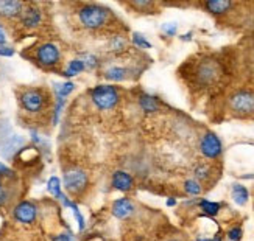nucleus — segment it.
<instances>
[{
	"label": "nucleus",
	"mask_w": 254,
	"mask_h": 241,
	"mask_svg": "<svg viewBox=\"0 0 254 241\" xmlns=\"http://www.w3.org/2000/svg\"><path fill=\"white\" fill-rule=\"evenodd\" d=\"M19 103L27 114L38 115L47 109L50 103V96L44 89H27L20 94Z\"/></svg>",
	"instance_id": "obj_1"
},
{
	"label": "nucleus",
	"mask_w": 254,
	"mask_h": 241,
	"mask_svg": "<svg viewBox=\"0 0 254 241\" xmlns=\"http://www.w3.org/2000/svg\"><path fill=\"white\" fill-rule=\"evenodd\" d=\"M132 41H134L136 46H139L142 48H150L151 47V44L145 38H143L142 35H139V33H134V35H132Z\"/></svg>",
	"instance_id": "obj_24"
},
{
	"label": "nucleus",
	"mask_w": 254,
	"mask_h": 241,
	"mask_svg": "<svg viewBox=\"0 0 254 241\" xmlns=\"http://www.w3.org/2000/svg\"><path fill=\"white\" fill-rule=\"evenodd\" d=\"M139 104H140V107H142L145 112H156L158 109H159L156 98H153V96H150V95H143V96H140Z\"/></svg>",
	"instance_id": "obj_17"
},
{
	"label": "nucleus",
	"mask_w": 254,
	"mask_h": 241,
	"mask_svg": "<svg viewBox=\"0 0 254 241\" xmlns=\"http://www.w3.org/2000/svg\"><path fill=\"white\" fill-rule=\"evenodd\" d=\"M14 50L8 46H0V56H13Z\"/></svg>",
	"instance_id": "obj_28"
},
{
	"label": "nucleus",
	"mask_w": 254,
	"mask_h": 241,
	"mask_svg": "<svg viewBox=\"0 0 254 241\" xmlns=\"http://www.w3.org/2000/svg\"><path fill=\"white\" fill-rule=\"evenodd\" d=\"M80 22L87 30H100L108 24L109 11L100 5H84L78 13Z\"/></svg>",
	"instance_id": "obj_2"
},
{
	"label": "nucleus",
	"mask_w": 254,
	"mask_h": 241,
	"mask_svg": "<svg viewBox=\"0 0 254 241\" xmlns=\"http://www.w3.org/2000/svg\"><path fill=\"white\" fill-rule=\"evenodd\" d=\"M24 8V3L17 2V0H0V16L5 19L20 17Z\"/></svg>",
	"instance_id": "obj_10"
},
{
	"label": "nucleus",
	"mask_w": 254,
	"mask_h": 241,
	"mask_svg": "<svg viewBox=\"0 0 254 241\" xmlns=\"http://www.w3.org/2000/svg\"><path fill=\"white\" fill-rule=\"evenodd\" d=\"M231 109L240 115H248L254 112V94L250 91H239L231 96Z\"/></svg>",
	"instance_id": "obj_6"
},
{
	"label": "nucleus",
	"mask_w": 254,
	"mask_h": 241,
	"mask_svg": "<svg viewBox=\"0 0 254 241\" xmlns=\"http://www.w3.org/2000/svg\"><path fill=\"white\" fill-rule=\"evenodd\" d=\"M36 61L39 65L46 69H53L55 65H58L61 61V50L58 48L57 44L52 42H44L36 48Z\"/></svg>",
	"instance_id": "obj_5"
},
{
	"label": "nucleus",
	"mask_w": 254,
	"mask_h": 241,
	"mask_svg": "<svg viewBox=\"0 0 254 241\" xmlns=\"http://www.w3.org/2000/svg\"><path fill=\"white\" fill-rule=\"evenodd\" d=\"M200 207H201V210L206 215H209V216H215L220 212V204L218 202H211V201H207V199H201L200 201Z\"/></svg>",
	"instance_id": "obj_20"
},
{
	"label": "nucleus",
	"mask_w": 254,
	"mask_h": 241,
	"mask_svg": "<svg viewBox=\"0 0 254 241\" xmlns=\"http://www.w3.org/2000/svg\"><path fill=\"white\" fill-rule=\"evenodd\" d=\"M175 204H176L175 198H170V199L167 201V205H169V207H172V205H175Z\"/></svg>",
	"instance_id": "obj_35"
},
{
	"label": "nucleus",
	"mask_w": 254,
	"mask_h": 241,
	"mask_svg": "<svg viewBox=\"0 0 254 241\" xmlns=\"http://www.w3.org/2000/svg\"><path fill=\"white\" fill-rule=\"evenodd\" d=\"M20 22L25 28H36L42 22V11L33 5H28L24 8L20 14Z\"/></svg>",
	"instance_id": "obj_9"
},
{
	"label": "nucleus",
	"mask_w": 254,
	"mask_h": 241,
	"mask_svg": "<svg viewBox=\"0 0 254 241\" xmlns=\"http://www.w3.org/2000/svg\"><path fill=\"white\" fill-rule=\"evenodd\" d=\"M47 190H49V193L52 194V196H55V198H61L63 196V192H61V181H60V178H57V176H52L50 179H49V182H47Z\"/></svg>",
	"instance_id": "obj_19"
},
{
	"label": "nucleus",
	"mask_w": 254,
	"mask_h": 241,
	"mask_svg": "<svg viewBox=\"0 0 254 241\" xmlns=\"http://www.w3.org/2000/svg\"><path fill=\"white\" fill-rule=\"evenodd\" d=\"M24 144H25L24 137L11 136L8 140H5V144L2 145V148H0V154H2L5 159H11L14 154H17V152L20 151V148L24 146Z\"/></svg>",
	"instance_id": "obj_12"
},
{
	"label": "nucleus",
	"mask_w": 254,
	"mask_h": 241,
	"mask_svg": "<svg viewBox=\"0 0 254 241\" xmlns=\"http://www.w3.org/2000/svg\"><path fill=\"white\" fill-rule=\"evenodd\" d=\"M233 6V3L228 2V0H211V2H206V8L214 14H223Z\"/></svg>",
	"instance_id": "obj_14"
},
{
	"label": "nucleus",
	"mask_w": 254,
	"mask_h": 241,
	"mask_svg": "<svg viewBox=\"0 0 254 241\" xmlns=\"http://www.w3.org/2000/svg\"><path fill=\"white\" fill-rule=\"evenodd\" d=\"M0 190H3V184H2V178H0Z\"/></svg>",
	"instance_id": "obj_36"
},
{
	"label": "nucleus",
	"mask_w": 254,
	"mask_h": 241,
	"mask_svg": "<svg viewBox=\"0 0 254 241\" xmlns=\"http://www.w3.org/2000/svg\"><path fill=\"white\" fill-rule=\"evenodd\" d=\"M11 174H13L11 170L5 165V163L0 162V176H11Z\"/></svg>",
	"instance_id": "obj_30"
},
{
	"label": "nucleus",
	"mask_w": 254,
	"mask_h": 241,
	"mask_svg": "<svg viewBox=\"0 0 254 241\" xmlns=\"http://www.w3.org/2000/svg\"><path fill=\"white\" fill-rule=\"evenodd\" d=\"M242 229L240 227H233L231 231L228 232V238L231 240V241H240L242 240Z\"/></svg>",
	"instance_id": "obj_26"
},
{
	"label": "nucleus",
	"mask_w": 254,
	"mask_h": 241,
	"mask_svg": "<svg viewBox=\"0 0 254 241\" xmlns=\"http://www.w3.org/2000/svg\"><path fill=\"white\" fill-rule=\"evenodd\" d=\"M198 73H200V75H198V80H200V81L211 83L215 78V67L212 64H204Z\"/></svg>",
	"instance_id": "obj_18"
},
{
	"label": "nucleus",
	"mask_w": 254,
	"mask_h": 241,
	"mask_svg": "<svg viewBox=\"0 0 254 241\" xmlns=\"http://www.w3.org/2000/svg\"><path fill=\"white\" fill-rule=\"evenodd\" d=\"M111 212L116 218H119V220H127V218H129L132 215V212H134V204H132L131 199H128V198H119L114 201V204L111 207Z\"/></svg>",
	"instance_id": "obj_11"
},
{
	"label": "nucleus",
	"mask_w": 254,
	"mask_h": 241,
	"mask_svg": "<svg viewBox=\"0 0 254 241\" xmlns=\"http://www.w3.org/2000/svg\"><path fill=\"white\" fill-rule=\"evenodd\" d=\"M89 185V176L80 167H72L64 171V189L70 194L78 196Z\"/></svg>",
	"instance_id": "obj_3"
},
{
	"label": "nucleus",
	"mask_w": 254,
	"mask_h": 241,
	"mask_svg": "<svg viewBox=\"0 0 254 241\" xmlns=\"http://www.w3.org/2000/svg\"><path fill=\"white\" fill-rule=\"evenodd\" d=\"M53 241H73V237L69 235V234H61L58 237H55Z\"/></svg>",
	"instance_id": "obj_31"
},
{
	"label": "nucleus",
	"mask_w": 254,
	"mask_h": 241,
	"mask_svg": "<svg viewBox=\"0 0 254 241\" xmlns=\"http://www.w3.org/2000/svg\"><path fill=\"white\" fill-rule=\"evenodd\" d=\"M170 241H181V240H170Z\"/></svg>",
	"instance_id": "obj_37"
},
{
	"label": "nucleus",
	"mask_w": 254,
	"mask_h": 241,
	"mask_svg": "<svg viewBox=\"0 0 254 241\" xmlns=\"http://www.w3.org/2000/svg\"><path fill=\"white\" fill-rule=\"evenodd\" d=\"M91 100L92 103L102 109V111H109L119 103V92L113 86H97L91 92Z\"/></svg>",
	"instance_id": "obj_4"
},
{
	"label": "nucleus",
	"mask_w": 254,
	"mask_h": 241,
	"mask_svg": "<svg viewBox=\"0 0 254 241\" xmlns=\"http://www.w3.org/2000/svg\"><path fill=\"white\" fill-rule=\"evenodd\" d=\"M113 187L116 190H120V192H129L132 189V185H134V181L129 176L127 171H116L113 174Z\"/></svg>",
	"instance_id": "obj_13"
},
{
	"label": "nucleus",
	"mask_w": 254,
	"mask_h": 241,
	"mask_svg": "<svg viewBox=\"0 0 254 241\" xmlns=\"http://www.w3.org/2000/svg\"><path fill=\"white\" fill-rule=\"evenodd\" d=\"M233 199L239 205L247 204V201H248V190L244 187V185H240V184L234 185V187H233Z\"/></svg>",
	"instance_id": "obj_15"
},
{
	"label": "nucleus",
	"mask_w": 254,
	"mask_h": 241,
	"mask_svg": "<svg viewBox=\"0 0 254 241\" xmlns=\"http://www.w3.org/2000/svg\"><path fill=\"white\" fill-rule=\"evenodd\" d=\"M13 216L20 224H33L38 218V207L31 201H20L14 205Z\"/></svg>",
	"instance_id": "obj_7"
},
{
	"label": "nucleus",
	"mask_w": 254,
	"mask_h": 241,
	"mask_svg": "<svg viewBox=\"0 0 254 241\" xmlns=\"http://www.w3.org/2000/svg\"><path fill=\"white\" fill-rule=\"evenodd\" d=\"M128 70L125 67H109L105 72V76L108 80H113V81H122L127 78Z\"/></svg>",
	"instance_id": "obj_16"
},
{
	"label": "nucleus",
	"mask_w": 254,
	"mask_h": 241,
	"mask_svg": "<svg viewBox=\"0 0 254 241\" xmlns=\"http://www.w3.org/2000/svg\"><path fill=\"white\" fill-rule=\"evenodd\" d=\"M83 70H84V64H83V61H81V59H73V61L69 62V65H67V69H65L64 75H65V76H75V75H78V73L83 72Z\"/></svg>",
	"instance_id": "obj_21"
},
{
	"label": "nucleus",
	"mask_w": 254,
	"mask_h": 241,
	"mask_svg": "<svg viewBox=\"0 0 254 241\" xmlns=\"http://www.w3.org/2000/svg\"><path fill=\"white\" fill-rule=\"evenodd\" d=\"M162 30L167 33L169 36H173L176 33V24H165V25H162Z\"/></svg>",
	"instance_id": "obj_29"
},
{
	"label": "nucleus",
	"mask_w": 254,
	"mask_h": 241,
	"mask_svg": "<svg viewBox=\"0 0 254 241\" xmlns=\"http://www.w3.org/2000/svg\"><path fill=\"white\" fill-rule=\"evenodd\" d=\"M198 241H220V238H198Z\"/></svg>",
	"instance_id": "obj_34"
},
{
	"label": "nucleus",
	"mask_w": 254,
	"mask_h": 241,
	"mask_svg": "<svg viewBox=\"0 0 254 241\" xmlns=\"http://www.w3.org/2000/svg\"><path fill=\"white\" fill-rule=\"evenodd\" d=\"M75 84L73 83H63L60 86H57V98H61V100H64L65 96H67L72 91H73Z\"/></svg>",
	"instance_id": "obj_22"
},
{
	"label": "nucleus",
	"mask_w": 254,
	"mask_h": 241,
	"mask_svg": "<svg viewBox=\"0 0 254 241\" xmlns=\"http://www.w3.org/2000/svg\"><path fill=\"white\" fill-rule=\"evenodd\" d=\"M195 178L196 179H200V181H204L209 178V167L207 165H200V167H196L195 170Z\"/></svg>",
	"instance_id": "obj_25"
},
{
	"label": "nucleus",
	"mask_w": 254,
	"mask_h": 241,
	"mask_svg": "<svg viewBox=\"0 0 254 241\" xmlns=\"http://www.w3.org/2000/svg\"><path fill=\"white\" fill-rule=\"evenodd\" d=\"M184 190L189 193V194H200L201 193V185H200V182L198 181H195V179H190V181H187L186 184H184Z\"/></svg>",
	"instance_id": "obj_23"
},
{
	"label": "nucleus",
	"mask_w": 254,
	"mask_h": 241,
	"mask_svg": "<svg viewBox=\"0 0 254 241\" xmlns=\"http://www.w3.org/2000/svg\"><path fill=\"white\" fill-rule=\"evenodd\" d=\"M6 201H8V193L5 190H0V207L5 205Z\"/></svg>",
	"instance_id": "obj_32"
},
{
	"label": "nucleus",
	"mask_w": 254,
	"mask_h": 241,
	"mask_svg": "<svg viewBox=\"0 0 254 241\" xmlns=\"http://www.w3.org/2000/svg\"><path fill=\"white\" fill-rule=\"evenodd\" d=\"M5 41H6V35H5L3 28L0 27V46H3V44H5Z\"/></svg>",
	"instance_id": "obj_33"
},
{
	"label": "nucleus",
	"mask_w": 254,
	"mask_h": 241,
	"mask_svg": "<svg viewBox=\"0 0 254 241\" xmlns=\"http://www.w3.org/2000/svg\"><path fill=\"white\" fill-rule=\"evenodd\" d=\"M81 61H83V64H84V69L86 67H95L97 65V59H95V56H92V54H83L81 56Z\"/></svg>",
	"instance_id": "obj_27"
},
{
	"label": "nucleus",
	"mask_w": 254,
	"mask_h": 241,
	"mask_svg": "<svg viewBox=\"0 0 254 241\" xmlns=\"http://www.w3.org/2000/svg\"><path fill=\"white\" fill-rule=\"evenodd\" d=\"M200 149L203 152V156H206L209 159H215L222 154V142H220V139L215 134L207 133L201 139Z\"/></svg>",
	"instance_id": "obj_8"
}]
</instances>
